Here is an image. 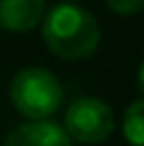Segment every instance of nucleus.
Listing matches in <instances>:
<instances>
[{"instance_id": "f257e3e1", "label": "nucleus", "mask_w": 144, "mask_h": 146, "mask_svg": "<svg viewBox=\"0 0 144 146\" xmlns=\"http://www.w3.org/2000/svg\"><path fill=\"white\" fill-rule=\"evenodd\" d=\"M41 34L48 50L60 60L91 58L101 43V27L91 12L79 5L60 3L41 19Z\"/></svg>"}, {"instance_id": "f03ea898", "label": "nucleus", "mask_w": 144, "mask_h": 146, "mask_svg": "<svg viewBox=\"0 0 144 146\" xmlns=\"http://www.w3.org/2000/svg\"><path fill=\"white\" fill-rule=\"evenodd\" d=\"M12 106L29 120H48L63 103L58 77L43 67H24L10 84Z\"/></svg>"}, {"instance_id": "7ed1b4c3", "label": "nucleus", "mask_w": 144, "mask_h": 146, "mask_svg": "<svg viewBox=\"0 0 144 146\" xmlns=\"http://www.w3.org/2000/svg\"><path fill=\"white\" fill-rule=\"evenodd\" d=\"M113 120L111 108L101 98H77L65 113V127L67 137L79 144H103L113 134Z\"/></svg>"}, {"instance_id": "20e7f679", "label": "nucleus", "mask_w": 144, "mask_h": 146, "mask_svg": "<svg viewBox=\"0 0 144 146\" xmlns=\"http://www.w3.org/2000/svg\"><path fill=\"white\" fill-rule=\"evenodd\" d=\"M5 146H75V141L60 125L48 120H34L12 129L5 139Z\"/></svg>"}, {"instance_id": "39448f33", "label": "nucleus", "mask_w": 144, "mask_h": 146, "mask_svg": "<svg viewBox=\"0 0 144 146\" xmlns=\"http://www.w3.org/2000/svg\"><path fill=\"white\" fill-rule=\"evenodd\" d=\"M46 15V0H0V29L31 31Z\"/></svg>"}, {"instance_id": "423d86ee", "label": "nucleus", "mask_w": 144, "mask_h": 146, "mask_svg": "<svg viewBox=\"0 0 144 146\" xmlns=\"http://www.w3.org/2000/svg\"><path fill=\"white\" fill-rule=\"evenodd\" d=\"M123 134H125L130 146H144V98L135 101L125 110Z\"/></svg>"}, {"instance_id": "0eeeda50", "label": "nucleus", "mask_w": 144, "mask_h": 146, "mask_svg": "<svg viewBox=\"0 0 144 146\" xmlns=\"http://www.w3.org/2000/svg\"><path fill=\"white\" fill-rule=\"evenodd\" d=\"M103 3L118 15H135L144 10V0H103Z\"/></svg>"}, {"instance_id": "6e6552de", "label": "nucleus", "mask_w": 144, "mask_h": 146, "mask_svg": "<svg viewBox=\"0 0 144 146\" xmlns=\"http://www.w3.org/2000/svg\"><path fill=\"white\" fill-rule=\"evenodd\" d=\"M137 84H139V89L144 91V62L139 65V70H137Z\"/></svg>"}, {"instance_id": "1a4fd4ad", "label": "nucleus", "mask_w": 144, "mask_h": 146, "mask_svg": "<svg viewBox=\"0 0 144 146\" xmlns=\"http://www.w3.org/2000/svg\"><path fill=\"white\" fill-rule=\"evenodd\" d=\"M63 3H72V0H63Z\"/></svg>"}]
</instances>
